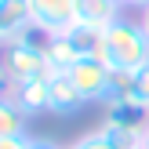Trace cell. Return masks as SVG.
Segmentation results:
<instances>
[{
    "mask_svg": "<svg viewBox=\"0 0 149 149\" xmlns=\"http://www.w3.org/2000/svg\"><path fill=\"white\" fill-rule=\"evenodd\" d=\"M98 135L106 138L113 149H146V131H127V127H113V124H102Z\"/></svg>",
    "mask_w": 149,
    "mask_h": 149,
    "instance_id": "obj_12",
    "label": "cell"
},
{
    "mask_svg": "<svg viewBox=\"0 0 149 149\" xmlns=\"http://www.w3.org/2000/svg\"><path fill=\"white\" fill-rule=\"evenodd\" d=\"M29 26H33V7H29V0H0V29H4L7 40L22 36Z\"/></svg>",
    "mask_w": 149,
    "mask_h": 149,
    "instance_id": "obj_8",
    "label": "cell"
},
{
    "mask_svg": "<svg viewBox=\"0 0 149 149\" xmlns=\"http://www.w3.org/2000/svg\"><path fill=\"white\" fill-rule=\"evenodd\" d=\"M124 7H149V0H120Z\"/></svg>",
    "mask_w": 149,
    "mask_h": 149,
    "instance_id": "obj_19",
    "label": "cell"
},
{
    "mask_svg": "<svg viewBox=\"0 0 149 149\" xmlns=\"http://www.w3.org/2000/svg\"><path fill=\"white\" fill-rule=\"evenodd\" d=\"M7 98L22 109V113H40L47 109V80H29V84H18L7 91Z\"/></svg>",
    "mask_w": 149,
    "mask_h": 149,
    "instance_id": "obj_9",
    "label": "cell"
},
{
    "mask_svg": "<svg viewBox=\"0 0 149 149\" xmlns=\"http://www.w3.org/2000/svg\"><path fill=\"white\" fill-rule=\"evenodd\" d=\"M0 149H29V138H0Z\"/></svg>",
    "mask_w": 149,
    "mask_h": 149,
    "instance_id": "obj_16",
    "label": "cell"
},
{
    "mask_svg": "<svg viewBox=\"0 0 149 149\" xmlns=\"http://www.w3.org/2000/svg\"><path fill=\"white\" fill-rule=\"evenodd\" d=\"M84 106V95L69 80V73H55L47 77V109L51 113H77Z\"/></svg>",
    "mask_w": 149,
    "mask_h": 149,
    "instance_id": "obj_7",
    "label": "cell"
},
{
    "mask_svg": "<svg viewBox=\"0 0 149 149\" xmlns=\"http://www.w3.org/2000/svg\"><path fill=\"white\" fill-rule=\"evenodd\" d=\"M0 138H26V113L11 98H0Z\"/></svg>",
    "mask_w": 149,
    "mask_h": 149,
    "instance_id": "obj_11",
    "label": "cell"
},
{
    "mask_svg": "<svg viewBox=\"0 0 149 149\" xmlns=\"http://www.w3.org/2000/svg\"><path fill=\"white\" fill-rule=\"evenodd\" d=\"M124 4L120 0H77V26L87 29H109L116 18H124Z\"/></svg>",
    "mask_w": 149,
    "mask_h": 149,
    "instance_id": "obj_5",
    "label": "cell"
},
{
    "mask_svg": "<svg viewBox=\"0 0 149 149\" xmlns=\"http://www.w3.org/2000/svg\"><path fill=\"white\" fill-rule=\"evenodd\" d=\"M7 91H11V77H7V69H4V58H0V98H7Z\"/></svg>",
    "mask_w": 149,
    "mask_h": 149,
    "instance_id": "obj_17",
    "label": "cell"
},
{
    "mask_svg": "<svg viewBox=\"0 0 149 149\" xmlns=\"http://www.w3.org/2000/svg\"><path fill=\"white\" fill-rule=\"evenodd\" d=\"M69 149H113V146H109L106 138L98 135V131H91V135H84V138H80V142H73Z\"/></svg>",
    "mask_w": 149,
    "mask_h": 149,
    "instance_id": "obj_15",
    "label": "cell"
},
{
    "mask_svg": "<svg viewBox=\"0 0 149 149\" xmlns=\"http://www.w3.org/2000/svg\"><path fill=\"white\" fill-rule=\"evenodd\" d=\"M95 58H102L109 69H127V73L142 69L149 62V36H146V29L138 22H131V18H116L109 29H102Z\"/></svg>",
    "mask_w": 149,
    "mask_h": 149,
    "instance_id": "obj_1",
    "label": "cell"
},
{
    "mask_svg": "<svg viewBox=\"0 0 149 149\" xmlns=\"http://www.w3.org/2000/svg\"><path fill=\"white\" fill-rule=\"evenodd\" d=\"M4 69H7V77H11V87L29 84V80H47V77H55L51 65H47L44 47H36V44H29V40H7Z\"/></svg>",
    "mask_w": 149,
    "mask_h": 149,
    "instance_id": "obj_2",
    "label": "cell"
},
{
    "mask_svg": "<svg viewBox=\"0 0 149 149\" xmlns=\"http://www.w3.org/2000/svg\"><path fill=\"white\" fill-rule=\"evenodd\" d=\"M33 26L47 36H62L77 26V0H29Z\"/></svg>",
    "mask_w": 149,
    "mask_h": 149,
    "instance_id": "obj_4",
    "label": "cell"
},
{
    "mask_svg": "<svg viewBox=\"0 0 149 149\" xmlns=\"http://www.w3.org/2000/svg\"><path fill=\"white\" fill-rule=\"evenodd\" d=\"M44 55H47V65H51V73H69L73 65H77L80 58H84V55L77 51V44H73L65 33H62V36H51V44L44 47Z\"/></svg>",
    "mask_w": 149,
    "mask_h": 149,
    "instance_id": "obj_10",
    "label": "cell"
},
{
    "mask_svg": "<svg viewBox=\"0 0 149 149\" xmlns=\"http://www.w3.org/2000/svg\"><path fill=\"white\" fill-rule=\"evenodd\" d=\"M138 26L146 29V36H149V7H142V18H138Z\"/></svg>",
    "mask_w": 149,
    "mask_h": 149,
    "instance_id": "obj_18",
    "label": "cell"
},
{
    "mask_svg": "<svg viewBox=\"0 0 149 149\" xmlns=\"http://www.w3.org/2000/svg\"><path fill=\"white\" fill-rule=\"evenodd\" d=\"M131 98H138L142 106H149V62L142 69H135V95Z\"/></svg>",
    "mask_w": 149,
    "mask_h": 149,
    "instance_id": "obj_14",
    "label": "cell"
},
{
    "mask_svg": "<svg viewBox=\"0 0 149 149\" xmlns=\"http://www.w3.org/2000/svg\"><path fill=\"white\" fill-rule=\"evenodd\" d=\"M146 149H149V131H146Z\"/></svg>",
    "mask_w": 149,
    "mask_h": 149,
    "instance_id": "obj_22",
    "label": "cell"
},
{
    "mask_svg": "<svg viewBox=\"0 0 149 149\" xmlns=\"http://www.w3.org/2000/svg\"><path fill=\"white\" fill-rule=\"evenodd\" d=\"M0 44H7V36H4V29H0Z\"/></svg>",
    "mask_w": 149,
    "mask_h": 149,
    "instance_id": "obj_21",
    "label": "cell"
},
{
    "mask_svg": "<svg viewBox=\"0 0 149 149\" xmlns=\"http://www.w3.org/2000/svg\"><path fill=\"white\" fill-rule=\"evenodd\" d=\"M29 149H58V146H51V142H29Z\"/></svg>",
    "mask_w": 149,
    "mask_h": 149,
    "instance_id": "obj_20",
    "label": "cell"
},
{
    "mask_svg": "<svg viewBox=\"0 0 149 149\" xmlns=\"http://www.w3.org/2000/svg\"><path fill=\"white\" fill-rule=\"evenodd\" d=\"M131 95H135V73L113 69V77H109V91H106V102H120V98H131Z\"/></svg>",
    "mask_w": 149,
    "mask_h": 149,
    "instance_id": "obj_13",
    "label": "cell"
},
{
    "mask_svg": "<svg viewBox=\"0 0 149 149\" xmlns=\"http://www.w3.org/2000/svg\"><path fill=\"white\" fill-rule=\"evenodd\" d=\"M109 77H113V69H109L102 58H95V55L80 58V62L69 69V80L77 84V91L84 95V102H106Z\"/></svg>",
    "mask_w": 149,
    "mask_h": 149,
    "instance_id": "obj_3",
    "label": "cell"
},
{
    "mask_svg": "<svg viewBox=\"0 0 149 149\" xmlns=\"http://www.w3.org/2000/svg\"><path fill=\"white\" fill-rule=\"evenodd\" d=\"M106 124L127 127V131H149V106H142L138 98L106 102Z\"/></svg>",
    "mask_w": 149,
    "mask_h": 149,
    "instance_id": "obj_6",
    "label": "cell"
}]
</instances>
